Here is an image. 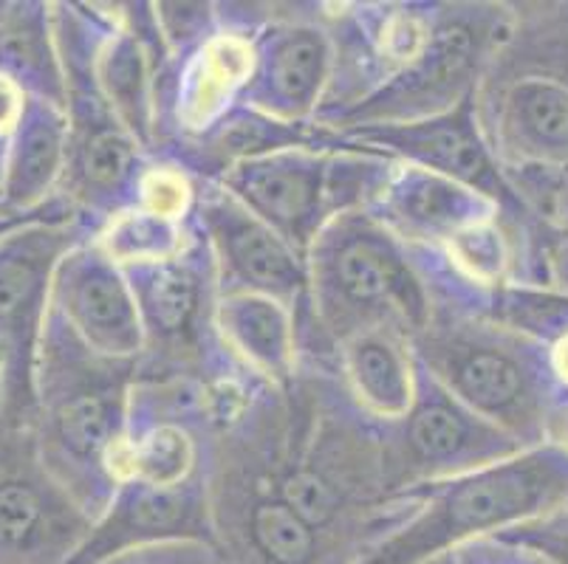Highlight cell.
Listing matches in <instances>:
<instances>
[{
	"mask_svg": "<svg viewBox=\"0 0 568 564\" xmlns=\"http://www.w3.org/2000/svg\"><path fill=\"white\" fill-rule=\"evenodd\" d=\"M549 485V469L537 463H513L481 474V478L458 485L444 500L442 509L433 511L425 522H418L413 527L410 534L396 540L387 551H382V556L374 564L413 562V558L442 545V542L515 520V516L535 509Z\"/></svg>",
	"mask_w": 568,
	"mask_h": 564,
	"instance_id": "1",
	"label": "cell"
},
{
	"mask_svg": "<svg viewBox=\"0 0 568 564\" xmlns=\"http://www.w3.org/2000/svg\"><path fill=\"white\" fill-rule=\"evenodd\" d=\"M226 255L232 266L266 291H292L297 286V268L283 243L255 221H226Z\"/></svg>",
	"mask_w": 568,
	"mask_h": 564,
	"instance_id": "2",
	"label": "cell"
},
{
	"mask_svg": "<svg viewBox=\"0 0 568 564\" xmlns=\"http://www.w3.org/2000/svg\"><path fill=\"white\" fill-rule=\"evenodd\" d=\"M407 153L433 162L444 173L464 175V178L481 181L487 175V164L478 144L467 136L462 124H422L407 133L387 136Z\"/></svg>",
	"mask_w": 568,
	"mask_h": 564,
	"instance_id": "3",
	"label": "cell"
},
{
	"mask_svg": "<svg viewBox=\"0 0 568 564\" xmlns=\"http://www.w3.org/2000/svg\"><path fill=\"white\" fill-rule=\"evenodd\" d=\"M74 302L82 325L94 330L100 339H113L116 345H125L136 330V317H133L125 288L113 274L102 271V268L82 277Z\"/></svg>",
	"mask_w": 568,
	"mask_h": 564,
	"instance_id": "4",
	"label": "cell"
},
{
	"mask_svg": "<svg viewBox=\"0 0 568 564\" xmlns=\"http://www.w3.org/2000/svg\"><path fill=\"white\" fill-rule=\"evenodd\" d=\"M244 189L263 215L288 229L308 217L314 204V186L306 170H292L283 164L252 170Z\"/></svg>",
	"mask_w": 568,
	"mask_h": 564,
	"instance_id": "5",
	"label": "cell"
},
{
	"mask_svg": "<svg viewBox=\"0 0 568 564\" xmlns=\"http://www.w3.org/2000/svg\"><path fill=\"white\" fill-rule=\"evenodd\" d=\"M520 131L549 153H568V88L555 82H524L515 91Z\"/></svg>",
	"mask_w": 568,
	"mask_h": 564,
	"instance_id": "6",
	"label": "cell"
},
{
	"mask_svg": "<svg viewBox=\"0 0 568 564\" xmlns=\"http://www.w3.org/2000/svg\"><path fill=\"white\" fill-rule=\"evenodd\" d=\"M226 328L235 334L241 348L250 350L257 361L277 367L286 361L288 353V330L286 319L275 302L266 299H235L224 308Z\"/></svg>",
	"mask_w": 568,
	"mask_h": 564,
	"instance_id": "7",
	"label": "cell"
},
{
	"mask_svg": "<svg viewBox=\"0 0 568 564\" xmlns=\"http://www.w3.org/2000/svg\"><path fill=\"white\" fill-rule=\"evenodd\" d=\"M456 387L473 407L500 412L520 396V370L500 353H469L456 365Z\"/></svg>",
	"mask_w": 568,
	"mask_h": 564,
	"instance_id": "8",
	"label": "cell"
},
{
	"mask_svg": "<svg viewBox=\"0 0 568 564\" xmlns=\"http://www.w3.org/2000/svg\"><path fill=\"white\" fill-rule=\"evenodd\" d=\"M351 376L365 401L379 412H402L407 407V376L402 361L382 341H359L351 350Z\"/></svg>",
	"mask_w": 568,
	"mask_h": 564,
	"instance_id": "9",
	"label": "cell"
},
{
	"mask_svg": "<svg viewBox=\"0 0 568 564\" xmlns=\"http://www.w3.org/2000/svg\"><path fill=\"white\" fill-rule=\"evenodd\" d=\"M337 283L354 302L390 299L402 288L399 266L376 243H351L337 260Z\"/></svg>",
	"mask_w": 568,
	"mask_h": 564,
	"instance_id": "10",
	"label": "cell"
},
{
	"mask_svg": "<svg viewBox=\"0 0 568 564\" xmlns=\"http://www.w3.org/2000/svg\"><path fill=\"white\" fill-rule=\"evenodd\" d=\"M255 540L261 551L277 564H303L312 558L314 540L306 522L294 514L286 503H266L257 505L255 520Z\"/></svg>",
	"mask_w": 568,
	"mask_h": 564,
	"instance_id": "11",
	"label": "cell"
},
{
	"mask_svg": "<svg viewBox=\"0 0 568 564\" xmlns=\"http://www.w3.org/2000/svg\"><path fill=\"white\" fill-rule=\"evenodd\" d=\"M325 69V45L312 34H297L288 43L281 45L272 65V80L288 102H312Z\"/></svg>",
	"mask_w": 568,
	"mask_h": 564,
	"instance_id": "12",
	"label": "cell"
},
{
	"mask_svg": "<svg viewBox=\"0 0 568 564\" xmlns=\"http://www.w3.org/2000/svg\"><path fill=\"white\" fill-rule=\"evenodd\" d=\"M190 465V443L179 429H153L131 454V472L142 474L151 485L170 489L184 478Z\"/></svg>",
	"mask_w": 568,
	"mask_h": 564,
	"instance_id": "13",
	"label": "cell"
},
{
	"mask_svg": "<svg viewBox=\"0 0 568 564\" xmlns=\"http://www.w3.org/2000/svg\"><path fill=\"white\" fill-rule=\"evenodd\" d=\"M195 308V283L184 268H159L144 286V310L159 330H179Z\"/></svg>",
	"mask_w": 568,
	"mask_h": 564,
	"instance_id": "14",
	"label": "cell"
},
{
	"mask_svg": "<svg viewBox=\"0 0 568 564\" xmlns=\"http://www.w3.org/2000/svg\"><path fill=\"white\" fill-rule=\"evenodd\" d=\"M173 226L156 215H128L108 232V248L119 260H156L173 252Z\"/></svg>",
	"mask_w": 568,
	"mask_h": 564,
	"instance_id": "15",
	"label": "cell"
},
{
	"mask_svg": "<svg viewBox=\"0 0 568 564\" xmlns=\"http://www.w3.org/2000/svg\"><path fill=\"white\" fill-rule=\"evenodd\" d=\"M469 198L436 178H416L407 184L405 217L422 226H456L467 217Z\"/></svg>",
	"mask_w": 568,
	"mask_h": 564,
	"instance_id": "16",
	"label": "cell"
},
{
	"mask_svg": "<svg viewBox=\"0 0 568 564\" xmlns=\"http://www.w3.org/2000/svg\"><path fill=\"white\" fill-rule=\"evenodd\" d=\"M410 443L427 460L453 458L467 443V427L450 407L433 403L413 418Z\"/></svg>",
	"mask_w": 568,
	"mask_h": 564,
	"instance_id": "17",
	"label": "cell"
},
{
	"mask_svg": "<svg viewBox=\"0 0 568 564\" xmlns=\"http://www.w3.org/2000/svg\"><path fill=\"white\" fill-rule=\"evenodd\" d=\"M60 434L65 447L77 454H97L111 434L108 407L94 396H82L60 412Z\"/></svg>",
	"mask_w": 568,
	"mask_h": 564,
	"instance_id": "18",
	"label": "cell"
},
{
	"mask_svg": "<svg viewBox=\"0 0 568 564\" xmlns=\"http://www.w3.org/2000/svg\"><path fill=\"white\" fill-rule=\"evenodd\" d=\"M40 522V500L29 485H0V545H23Z\"/></svg>",
	"mask_w": 568,
	"mask_h": 564,
	"instance_id": "19",
	"label": "cell"
},
{
	"mask_svg": "<svg viewBox=\"0 0 568 564\" xmlns=\"http://www.w3.org/2000/svg\"><path fill=\"white\" fill-rule=\"evenodd\" d=\"M283 496H286L288 509L301 516L308 527L325 525L337 514V494L332 491V485H325L312 472L292 474L283 485Z\"/></svg>",
	"mask_w": 568,
	"mask_h": 564,
	"instance_id": "20",
	"label": "cell"
},
{
	"mask_svg": "<svg viewBox=\"0 0 568 564\" xmlns=\"http://www.w3.org/2000/svg\"><path fill=\"white\" fill-rule=\"evenodd\" d=\"M40 286L38 268L29 260H3L0 263V325L14 322L23 308L34 299Z\"/></svg>",
	"mask_w": 568,
	"mask_h": 564,
	"instance_id": "21",
	"label": "cell"
},
{
	"mask_svg": "<svg viewBox=\"0 0 568 564\" xmlns=\"http://www.w3.org/2000/svg\"><path fill=\"white\" fill-rule=\"evenodd\" d=\"M131 164V144L113 131L97 133L85 147V173L94 184H119Z\"/></svg>",
	"mask_w": 568,
	"mask_h": 564,
	"instance_id": "22",
	"label": "cell"
},
{
	"mask_svg": "<svg viewBox=\"0 0 568 564\" xmlns=\"http://www.w3.org/2000/svg\"><path fill=\"white\" fill-rule=\"evenodd\" d=\"M105 82L111 96H116L122 105H136L139 91H142V62L133 43L113 45L105 62Z\"/></svg>",
	"mask_w": 568,
	"mask_h": 564,
	"instance_id": "23",
	"label": "cell"
},
{
	"mask_svg": "<svg viewBox=\"0 0 568 564\" xmlns=\"http://www.w3.org/2000/svg\"><path fill=\"white\" fill-rule=\"evenodd\" d=\"M57 164V136L45 127H38L34 133H29V139L23 142L20 150V164H18V178L20 186L32 189L40 186L51 175Z\"/></svg>",
	"mask_w": 568,
	"mask_h": 564,
	"instance_id": "24",
	"label": "cell"
},
{
	"mask_svg": "<svg viewBox=\"0 0 568 564\" xmlns=\"http://www.w3.org/2000/svg\"><path fill=\"white\" fill-rule=\"evenodd\" d=\"M458 257H462V263H467L473 268V274L495 271L500 263L498 240H495V235L481 229L458 235Z\"/></svg>",
	"mask_w": 568,
	"mask_h": 564,
	"instance_id": "25",
	"label": "cell"
},
{
	"mask_svg": "<svg viewBox=\"0 0 568 564\" xmlns=\"http://www.w3.org/2000/svg\"><path fill=\"white\" fill-rule=\"evenodd\" d=\"M144 195H148V204H151V215L164 217V221L182 209L184 198H187L182 181L168 173L151 175V181L144 184Z\"/></svg>",
	"mask_w": 568,
	"mask_h": 564,
	"instance_id": "26",
	"label": "cell"
},
{
	"mask_svg": "<svg viewBox=\"0 0 568 564\" xmlns=\"http://www.w3.org/2000/svg\"><path fill=\"white\" fill-rule=\"evenodd\" d=\"M18 116V91L7 80H0V127L14 122Z\"/></svg>",
	"mask_w": 568,
	"mask_h": 564,
	"instance_id": "27",
	"label": "cell"
},
{
	"mask_svg": "<svg viewBox=\"0 0 568 564\" xmlns=\"http://www.w3.org/2000/svg\"><path fill=\"white\" fill-rule=\"evenodd\" d=\"M557 370L562 372V379H568V339L557 348Z\"/></svg>",
	"mask_w": 568,
	"mask_h": 564,
	"instance_id": "28",
	"label": "cell"
}]
</instances>
